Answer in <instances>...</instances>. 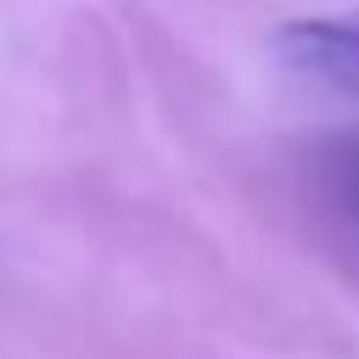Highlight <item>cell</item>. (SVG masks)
Returning <instances> with one entry per match:
<instances>
[{"label": "cell", "instance_id": "cell-1", "mask_svg": "<svg viewBox=\"0 0 359 359\" xmlns=\"http://www.w3.org/2000/svg\"><path fill=\"white\" fill-rule=\"evenodd\" d=\"M275 50L292 73H303L314 84H331V90L359 101V11L286 22L275 34Z\"/></svg>", "mask_w": 359, "mask_h": 359}]
</instances>
